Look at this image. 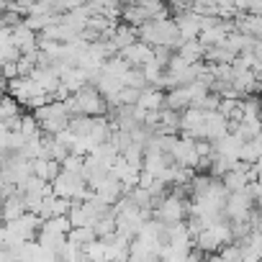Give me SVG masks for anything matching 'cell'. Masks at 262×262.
Masks as SVG:
<instances>
[{"instance_id": "obj_20", "label": "cell", "mask_w": 262, "mask_h": 262, "mask_svg": "<svg viewBox=\"0 0 262 262\" xmlns=\"http://www.w3.org/2000/svg\"><path fill=\"white\" fill-rule=\"evenodd\" d=\"M0 75H3L6 80L18 77V64H16V62H3V64H0Z\"/></svg>"}, {"instance_id": "obj_5", "label": "cell", "mask_w": 262, "mask_h": 262, "mask_svg": "<svg viewBox=\"0 0 262 262\" xmlns=\"http://www.w3.org/2000/svg\"><path fill=\"white\" fill-rule=\"evenodd\" d=\"M188 213V206L183 201V195L178 193H170L167 198L157 201V208H155V219L160 224H180Z\"/></svg>"}, {"instance_id": "obj_23", "label": "cell", "mask_w": 262, "mask_h": 262, "mask_svg": "<svg viewBox=\"0 0 262 262\" xmlns=\"http://www.w3.org/2000/svg\"><path fill=\"white\" fill-rule=\"evenodd\" d=\"M0 95H3V93H0Z\"/></svg>"}, {"instance_id": "obj_17", "label": "cell", "mask_w": 262, "mask_h": 262, "mask_svg": "<svg viewBox=\"0 0 262 262\" xmlns=\"http://www.w3.org/2000/svg\"><path fill=\"white\" fill-rule=\"evenodd\" d=\"M93 239H98V234H95V229L93 226H72L70 231H67V242H72L75 247H85V244H90Z\"/></svg>"}, {"instance_id": "obj_7", "label": "cell", "mask_w": 262, "mask_h": 262, "mask_svg": "<svg viewBox=\"0 0 262 262\" xmlns=\"http://www.w3.org/2000/svg\"><path fill=\"white\" fill-rule=\"evenodd\" d=\"M93 193H95V195H98L103 203L113 206V203H118V198H121L126 190H123V183H121V180H118L113 172H108V175H105V178H103V180H100L95 188H93Z\"/></svg>"}, {"instance_id": "obj_18", "label": "cell", "mask_w": 262, "mask_h": 262, "mask_svg": "<svg viewBox=\"0 0 262 262\" xmlns=\"http://www.w3.org/2000/svg\"><path fill=\"white\" fill-rule=\"evenodd\" d=\"M18 57H21V49L13 44V39L0 44V64L3 62H18Z\"/></svg>"}, {"instance_id": "obj_14", "label": "cell", "mask_w": 262, "mask_h": 262, "mask_svg": "<svg viewBox=\"0 0 262 262\" xmlns=\"http://www.w3.org/2000/svg\"><path fill=\"white\" fill-rule=\"evenodd\" d=\"M188 105H190V90H188V85H175V88H170V93H165V108L185 111Z\"/></svg>"}, {"instance_id": "obj_21", "label": "cell", "mask_w": 262, "mask_h": 262, "mask_svg": "<svg viewBox=\"0 0 262 262\" xmlns=\"http://www.w3.org/2000/svg\"><path fill=\"white\" fill-rule=\"evenodd\" d=\"M8 3H13V0H0V11H6V8H8Z\"/></svg>"}, {"instance_id": "obj_22", "label": "cell", "mask_w": 262, "mask_h": 262, "mask_svg": "<svg viewBox=\"0 0 262 262\" xmlns=\"http://www.w3.org/2000/svg\"><path fill=\"white\" fill-rule=\"evenodd\" d=\"M29 3H39V0H29Z\"/></svg>"}, {"instance_id": "obj_8", "label": "cell", "mask_w": 262, "mask_h": 262, "mask_svg": "<svg viewBox=\"0 0 262 262\" xmlns=\"http://www.w3.org/2000/svg\"><path fill=\"white\" fill-rule=\"evenodd\" d=\"M118 54H121L131 67H142V64H147V62L155 57V47H152V44H147V41H142V39H137L134 44L123 47Z\"/></svg>"}, {"instance_id": "obj_6", "label": "cell", "mask_w": 262, "mask_h": 262, "mask_svg": "<svg viewBox=\"0 0 262 262\" xmlns=\"http://www.w3.org/2000/svg\"><path fill=\"white\" fill-rule=\"evenodd\" d=\"M170 157L178 162V165H183V167H198V152H195V139L193 137H180V139H175V147H172V152H170Z\"/></svg>"}, {"instance_id": "obj_16", "label": "cell", "mask_w": 262, "mask_h": 262, "mask_svg": "<svg viewBox=\"0 0 262 262\" xmlns=\"http://www.w3.org/2000/svg\"><path fill=\"white\" fill-rule=\"evenodd\" d=\"M178 54H180L188 64H193V62H201V59L206 57V47H203L198 39H188V41H183V44L178 47Z\"/></svg>"}, {"instance_id": "obj_12", "label": "cell", "mask_w": 262, "mask_h": 262, "mask_svg": "<svg viewBox=\"0 0 262 262\" xmlns=\"http://www.w3.org/2000/svg\"><path fill=\"white\" fill-rule=\"evenodd\" d=\"M137 105L144 108V111H160V108H165V90L157 88V85H147V88L139 93Z\"/></svg>"}, {"instance_id": "obj_3", "label": "cell", "mask_w": 262, "mask_h": 262, "mask_svg": "<svg viewBox=\"0 0 262 262\" xmlns=\"http://www.w3.org/2000/svg\"><path fill=\"white\" fill-rule=\"evenodd\" d=\"M34 116H36L44 134H59L62 128L70 126V118H72V113L64 105V100H54V98L49 103H44L41 108H36Z\"/></svg>"}, {"instance_id": "obj_9", "label": "cell", "mask_w": 262, "mask_h": 262, "mask_svg": "<svg viewBox=\"0 0 262 262\" xmlns=\"http://www.w3.org/2000/svg\"><path fill=\"white\" fill-rule=\"evenodd\" d=\"M175 24H178V31H180L183 41H188V39H198V34H201V13H195L193 8L178 11Z\"/></svg>"}, {"instance_id": "obj_10", "label": "cell", "mask_w": 262, "mask_h": 262, "mask_svg": "<svg viewBox=\"0 0 262 262\" xmlns=\"http://www.w3.org/2000/svg\"><path fill=\"white\" fill-rule=\"evenodd\" d=\"M11 39H13V44H16L21 52H31V49L39 47V36H36V31L29 29L24 21L16 24V26L11 29Z\"/></svg>"}, {"instance_id": "obj_15", "label": "cell", "mask_w": 262, "mask_h": 262, "mask_svg": "<svg viewBox=\"0 0 262 262\" xmlns=\"http://www.w3.org/2000/svg\"><path fill=\"white\" fill-rule=\"evenodd\" d=\"M137 39H139V29L131 26V24H118V26L113 29V34H111V41L118 47V52H121L123 47H128V44H134Z\"/></svg>"}, {"instance_id": "obj_2", "label": "cell", "mask_w": 262, "mask_h": 262, "mask_svg": "<svg viewBox=\"0 0 262 262\" xmlns=\"http://www.w3.org/2000/svg\"><path fill=\"white\" fill-rule=\"evenodd\" d=\"M64 105L70 108L72 116L77 113H85V116H103L105 113V105H108V98L95 88V85H82L80 90H75L70 98H64Z\"/></svg>"}, {"instance_id": "obj_19", "label": "cell", "mask_w": 262, "mask_h": 262, "mask_svg": "<svg viewBox=\"0 0 262 262\" xmlns=\"http://www.w3.org/2000/svg\"><path fill=\"white\" fill-rule=\"evenodd\" d=\"M49 3L54 6V11H57V13H64V11H72V8L85 6L88 0H49Z\"/></svg>"}, {"instance_id": "obj_4", "label": "cell", "mask_w": 262, "mask_h": 262, "mask_svg": "<svg viewBox=\"0 0 262 262\" xmlns=\"http://www.w3.org/2000/svg\"><path fill=\"white\" fill-rule=\"evenodd\" d=\"M52 190L54 195L70 198V201H85L93 195V190L88 193V183L80 172H70V170H59V175L52 180Z\"/></svg>"}, {"instance_id": "obj_1", "label": "cell", "mask_w": 262, "mask_h": 262, "mask_svg": "<svg viewBox=\"0 0 262 262\" xmlns=\"http://www.w3.org/2000/svg\"><path fill=\"white\" fill-rule=\"evenodd\" d=\"M139 39L152 44V47H170V49H178L183 44L178 24L170 21L167 16L165 18H152L144 26H139Z\"/></svg>"}, {"instance_id": "obj_13", "label": "cell", "mask_w": 262, "mask_h": 262, "mask_svg": "<svg viewBox=\"0 0 262 262\" xmlns=\"http://www.w3.org/2000/svg\"><path fill=\"white\" fill-rule=\"evenodd\" d=\"M21 213H26V203H24V193L21 190H13V193H8L6 198H3V221H13V219H18Z\"/></svg>"}, {"instance_id": "obj_11", "label": "cell", "mask_w": 262, "mask_h": 262, "mask_svg": "<svg viewBox=\"0 0 262 262\" xmlns=\"http://www.w3.org/2000/svg\"><path fill=\"white\" fill-rule=\"evenodd\" d=\"M59 170H62V162H57L54 157H36V160H31V172L36 178L47 180V183H52L59 175Z\"/></svg>"}]
</instances>
